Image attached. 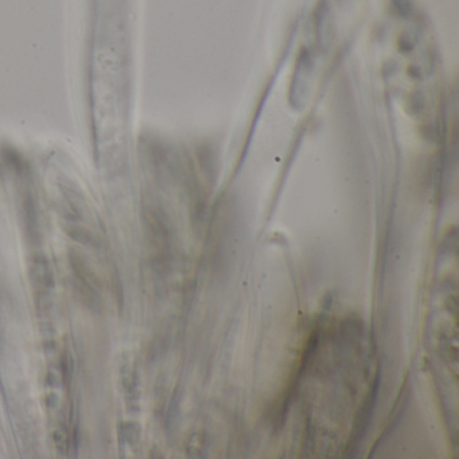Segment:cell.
I'll return each mask as SVG.
<instances>
[{
    "mask_svg": "<svg viewBox=\"0 0 459 459\" xmlns=\"http://www.w3.org/2000/svg\"><path fill=\"white\" fill-rule=\"evenodd\" d=\"M29 278L31 287L36 291V298L50 297L55 287V273L47 257L36 256L29 267Z\"/></svg>",
    "mask_w": 459,
    "mask_h": 459,
    "instance_id": "cell-1",
    "label": "cell"
},
{
    "mask_svg": "<svg viewBox=\"0 0 459 459\" xmlns=\"http://www.w3.org/2000/svg\"><path fill=\"white\" fill-rule=\"evenodd\" d=\"M120 380H122L127 404L133 407L134 403L136 404L139 400V378L138 373L131 362H123L120 367Z\"/></svg>",
    "mask_w": 459,
    "mask_h": 459,
    "instance_id": "cell-2",
    "label": "cell"
},
{
    "mask_svg": "<svg viewBox=\"0 0 459 459\" xmlns=\"http://www.w3.org/2000/svg\"><path fill=\"white\" fill-rule=\"evenodd\" d=\"M65 230L74 241L82 244V246L91 247V248H99L100 247L99 238L91 230H85V228L80 227V225L68 224Z\"/></svg>",
    "mask_w": 459,
    "mask_h": 459,
    "instance_id": "cell-3",
    "label": "cell"
},
{
    "mask_svg": "<svg viewBox=\"0 0 459 459\" xmlns=\"http://www.w3.org/2000/svg\"><path fill=\"white\" fill-rule=\"evenodd\" d=\"M139 437H141V427H139V424L133 423V421L120 424L119 437L123 443L134 445V443L138 442Z\"/></svg>",
    "mask_w": 459,
    "mask_h": 459,
    "instance_id": "cell-4",
    "label": "cell"
},
{
    "mask_svg": "<svg viewBox=\"0 0 459 459\" xmlns=\"http://www.w3.org/2000/svg\"><path fill=\"white\" fill-rule=\"evenodd\" d=\"M53 439H55L56 447L60 451L61 454L65 453L66 445H68V437H66L65 429H57L55 432H53Z\"/></svg>",
    "mask_w": 459,
    "mask_h": 459,
    "instance_id": "cell-5",
    "label": "cell"
},
{
    "mask_svg": "<svg viewBox=\"0 0 459 459\" xmlns=\"http://www.w3.org/2000/svg\"><path fill=\"white\" fill-rule=\"evenodd\" d=\"M61 365H63L64 378H68V380H71L72 373H74V362H72V359L69 354H64Z\"/></svg>",
    "mask_w": 459,
    "mask_h": 459,
    "instance_id": "cell-6",
    "label": "cell"
},
{
    "mask_svg": "<svg viewBox=\"0 0 459 459\" xmlns=\"http://www.w3.org/2000/svg\"><path fill=\"white\" fill-rule=\"evenodd\" d=\"M394 4H396L397 9L402 10L403 13L407 12L410 7H408V0H394Z\"/></svg>",
    "mask_w": 459,
    "mask_h": 459,
    "instance_id": "cell-7",
    "label": "cell"
}]
</instances>
